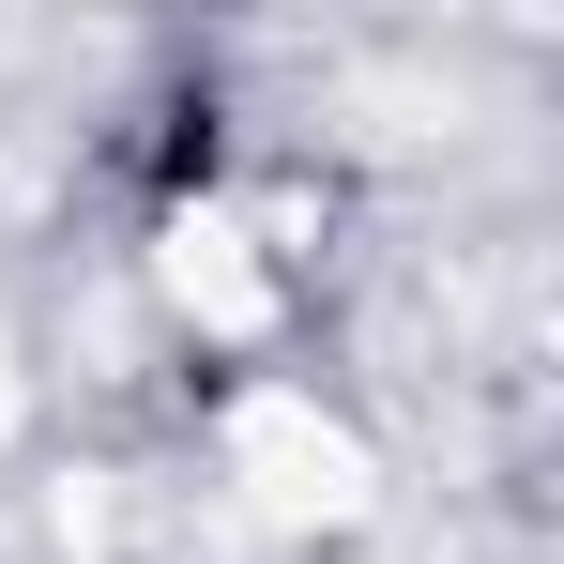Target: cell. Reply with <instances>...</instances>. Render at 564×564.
<instances>
[{"label":"cell","instance_id":"obj_2","mask_svg":"<svg viewBox=\"0 0 564 564\" xmlns=\"http://www.w3.org/2000/svg\"><path fill=\"white\" fill-rule=\"evenodd\" d=\"M153 275L184 305L214 351H245V336H275V260L245 245V214H169V245H153Z\"/></svg>","mask_w":564,"mask_h":564},{"label":"cell","instance_id":"obj_1","mask_svg":"<svg viewBox=\"0 0 564 564\" xmlns=\"http://www.w3.org/2000/svg\"><path fill=\"white\" fill-rule=\"evenodd\" d=\"M214 458H229V488H245L260 519H290V534H336V519L381 503V443L336 397H305V381H245V397L214 412Z\"/></svg>","mask_w":564,"mask_h":564}]
</instances>
